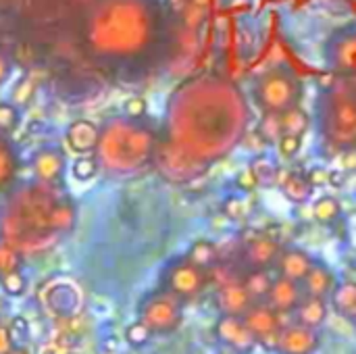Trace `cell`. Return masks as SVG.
Instances as JSON below:
<instances>
[{"instance_id":"obj_1","label":"cell","mask_w":356,"mask_h":354,"mask_svg":"<svg viewBox=\"0 0 356 354\" xmlns=\"http://www.w3.org/2000/svg\"><path fill=\"white\" fill-rule=\"evenodd\" d=\"M125 150L119 163L117 173H131L154 161L156 154V138L152 131L140 127L131 119L113 121L104 129H100V142L96 148V161L102 163L119 150Z\"/></svg>"},{"instance_id":"obj_2","label":"cell","mask_w":356,"mask_h":354,"mask_svg":"<svg viewBox=\"0 0 356 354\" xmlns=\"http://www.w3.org/2000/svg\"><path fill=\"white\" fill-rule=\"evenodd\" d=\"M319 117L334 140L356 138V73L330 79L319 98Z\"/></svg>"},{"instance_id":"obj_3","label":"cell","mask_w":356,"mask_h":354,"mask_svg":"<svg viewBox=\"0 0 356 354\" xmlns=\"http://www.w3.org/2000/svg\"><path fill=\"white\" fill-rule=\"evenodd\" d=\"M302 81L288 67H273L257 77L252 86V96L263 113L282 115L296 108L302 100Z\"/></svg>"},{"instance_id":"obj_4","label":"cell","mask_w":356,"mask_h":354,"mask_svg":"<svg viewBox=\"0 0 356 354\" xmlns=\"http://www.w3.org/2000/svg\"><path fill=\"white\" fill-rule=\"evenodd\" d=\"M186 303L171 292L156 290L142 298L138 307V321H142L152 336H169L179 330L184 321Z\"/></svg>"},{"instance_id":"obj_5","label":"cell","mask_w":356,"mask_h":354,"mask_svg":"<svg viewBox=\"0 0 356 354\" xmlns=\"http://www.w3.org/2000/svg\"><path fill=\"white\" fill-rule=\"evenodd\" d=\"M209 284H211L209 282V271L194 267L184 257L171 261L163 269V275H161V290L171 292L173 296H177L184 303L200 296Z\"/></svg>"},{"instance_id":"obj_6","label":"cell","mask_w":356,"mask_h":354,"mask_svg":"<svg viewBox=\"0 0 356 354\" xmlns=\"http://www.w3.org/2000/svg\"><path fill=\"white\" fill-rule=\"evenodd\" d=\"M323 58L332 75L356 73V21L336 27L327 35L323 44Z\"/></svg>"},{"instance_id":"obj_7","label":"cell","mask_w":356,"mask_h":354,"mask_svg":"<svg viewBox=\"0 0 356 354\" xmlns=\"http://www.w3.org/2000/svg\"><path fill=\"white\" fill-rule=\"evenodd\" d=\"M65 169H67V161L60 148L44 146L31 156V171L38 184L60 186L65 177Z\"/></svg>"},{"instance_id":"obj_8","label":"cell","mask_w":356,"mask_h":354,"mask_svg":"<svg viewBox=\"0 0 356 354\" xmlns=\"http://www.w3.org/2000/svg\"><path fill=\"white\" fill-rule=\"evenodd\" d=\"M215 336L221 344L232 348L238 354H250L259 344L242 317H225L221 315L219 321L215 323Z\"/></svg>"},{"instance_id":"obj_9","label":"cell","mask_w":356,"mask_h":354,"mask_svg":"<svg viewBox=\"0 0 356 354\" xmlns=\"http://www.w3.org/2000/svg\"><path fill=\"white\" fill-rule=\"evenodd\" d=\"M215 303H217V309L221 311V315H225V317H244V313L254 305L252 298L248 296V292L244 290L242 280L227 282V284L219 286L217 294H215Z\"/></svg>"},{"instance_id":"obj_10","label":"cell","mask_w":356,"mask_h":354,"mask_svg":"<svg viewBox=\"0 0 356 354\" xmlns=\"http://www.w3.org/2000/svg\"><path fill=\"white\" fill-rule=\"evenodd\" d=\"M65 142L67 148L79 156H86L90 152H96L98 142H100V127L94 121L88 119H77L73 121L67 131H65Z\"/></svg>"},{"instance_id":"obj_11","label":"cell","mask_w":356,"mask_h":354,"mask_svg":"<svg viewBox=\"0 0 356 354\" xmlns=\"http://www.w3.org/2000/svg\"><path fill=\"white\" fill-rule=\"evenodd\" d=\"M242 321L246 323V328L250 330V334L254 336V340H263L271 334L282 332V323H280V313H275L267 303H254L242 317Z\"/></svg>"},{"instance_id":"obj_12","label":"cell","mask_w":356,"mask_h":354,"mask_svg":"<svg viewBox=\"0 0 356 354\" xmlns=\"http://www.w3.org/2000/svg\"><path fill=\"white\" fill-rule=\"evenodd\" d=\"M277 257H280V248L267 236L254 234L244 246V263L248 265V271L267 269L273 261H277Z\"/></svg>"},{"instance_id":"obj_13","label":"cell","mask_w":356,"mask_h":354,"mask_svg":"<svg viewBox=\"0 0 356 354\" xmlns=\"http://www.w3.org/2000/svg\"><path fill=\"white\" fill-rule=\"evenodd\" d=\"M267 305L275 311V313H290L292 309H296L300 305V292L296 282L290 280H275L269 294H267Z\"/></svg>"},{"instance_id":"obj_14","label":"cell","mask_w":356,"mask_h":354,"mask_svg":"<svg viewBox=\"0 0 356 354\" xmlns=\"http://www.w3.org/2000/svg\"><path fill=\"white\" fill-rule=\"evenodd\" d=\"M313 346H315V338L307 328L290 325V328H282L275 351L280 354H309Z\"/></svg>"},{"instance_id":"obj_15","label":"cell","mask_w":356,"mask_h":354,"mask_svg":"<svg viewBox=\"0 0 356 354\" xmlns=\"http://www.w3.org/2000/svg\"><path fill=\"white\" fill-rule=\"evenodd\" d=\"M277 267H280V275L284 280L290 282H300L307 277V273L313 267V261L309 259V255H305L302 250H284L277 257Z\"/></svg>"},{"instance_id":"obj_16","label":"cell","mask_w":356,"mask_h":354,"mask_svg":"<svg viewBox=\"0 0 356 354\" xmlns=\"http://www.w3.org/2000/svg\"><path fill=\"white\" fill-rule=\"evenodd\" d=\"M219 248L211 242V240H196L190 244L188 252L184 255V259L188 263H192L198 269L211 271L217 263H219Z\"/></svg>"},{"instance_id":"obj_17","label":"cell","mask_w":356,"mask_h":354,"mask_svg":"<svg viewBox=\"0 0 356 354\" xmlns=\"http://www.w3.org/2000/svg\"><path fill=\"white\" fill-rule=\"evenodd\" d=\"M17 169H19V161H17L15 148L10 146L6 138L0 136V192L13 186L17 177Z\"/></svg>"},{"instance_id":"obj_18","label":"cell","mask_w":356,"mask_h":354,"mask_svg":"<svg viewBox=\"0 0 356 354\" xmlns=\"http://www.w3.org/2000/svg\"><path fill=\"white\" fill-rule=\"evenodd\" d=\"M242 286L248 292V296L252 298V303H261L263 298H267V294L273 286V280L267 269H252L242 277Z\"/></svg>"},{"instance_id":"obj_19","label":"cell","mask_w":356,"mask_h":354,"mask_svg":"<svg viewBox=\"0 0 356 354\" xmlns=\"http://www.w3.org/2000/svg\"><path fill=\"white\" fill-rule=\"evenodd\" d=\"M296 315H298V323L300 328H317L323 319H325V305L321 298H309L302 300L296 307Z\"/></svg>"},{"instance_id":"obj_20","label":"cell","mask_w":356,"mask_h":354,"mask_svg":"<svg viewBox=\"0 0 356 354\" xmlns=\"http://www.w3.org/2000/svg\"><path fill=\"white\" fill-rule=\"evenodd\" d=\"M280 123H282L284 136H298V138H302V134L309 129L311 119H309V115L300 106H296V108H290V111L282 113L280 115Z\"/></svg>"},{"instance_id":"obj_21","label":"cell","mask_w":356,"mask_h":354,"mask_svg":"<svg viewBox=\"0 0 356 354\" xmlns=\"http://www.w3.org/2000/svg\"><path fill=\"white\" fill-rule=\"evenodd\" d=\"M305 290L311 294V298H321L332 290V275L323 267H311V271L305 277Z\"/></svg>"},{"instance_id":"obj_22","label":"cell","mask_w":356,"mask_h":354,"mask_svg":"<svg viewBox=\"0 0 356 354\" xmlns=\"http://www.w3.org/2000/svg\"><path fill=\"white\" fill-rule=\"evenodd\" d=\"M21 265H23V252H19L4 238H0V280L13 271H21Z\"/></svg>"},{"instance_id":"obj_23","label":"cell","mask_w":356,"mask_h":354,"mask_svg":"<svg viewBox=\"0 0 356 354\" xmlns=\"http://www.w3.org/2000/svg\"><path fill=\"white\" fill-rule=\"evenodd\" d=\"M35 90H38L35 79H33L31 75H23V77L15 83V88L10 90V100H8V102L15 104L17 108H19V106H27V104L33 100Z\"/></svg>"},{"instance_id":"obj_24","label":"cell","mask_w":356,"mask_h":354,"mask_svg":"<svg viewBox=\"0 0 356 354\" xmlns=\"http://www.w3.org/2000/svg\"><path fill=\"white\" fill-rule=\"evenodd\" d=\"M248 169L252 171V175L257 179V186H269V184H273L277 179V167L267 156H263V154H259L250 163Z\"/></svg>"},{"instance_id":"obj_25","label":"cell","mask_w":356,"mask_h":354,"mask_svg":"<svg viewBox=\"0 0 356 354\" xmlns=\"http://www.w3.org/2000/svg\"><path fill=\"white\" fill-rule=\"evenodd\" d=\"M98 171H100V165H98L96 156H92V154L77 156L71 165V173L77 182H90L98 175Z\"/></svg>"},{"instance_id":"obj_26","label":"cell","mask_w":356,"mask_h":354,"mask_svg":"<svg viewBox=\"0 0 356 354\" xmlns=\"http://www.w3.org/2000/svg\"><path fill=\"white\" fill-rule=\"evenodd\" d=\"M282 190H284V194H286L290 200L302 202V200H307L309 194H311V184H309L305 177H300V175H290L288 179L282 182Z\"/></svg>"},{"instance_id":"obj_27","label":"cell","mask_w":356,"mask_h":354,"mask_svg":"<svg viewBox=\"0 0 356 354\" xmlns=\"http://www.w3.org/2000/svg\"><path fill=\"white\" fill-rule=\"evenodd\" d=\"M257 134L267 142V144H277V140L284 136L282 131V123H280V115H273V113H265L261 123H259V129Z\"/></svg>"},{"instance_id":"obj_28","label":"cell","mask_w":356,"mask_h":354,"mask_svg":"<svg viewBox=\"0 0 356 354\" xmlns=\"http://www.w3.org/2000/svg\"><path fill=\"white\" fill-rule=\"evenodd\" d=\"M19 121H21L19 108L15 104H10L8 100L0 102V136L2 138L10 136L19 127Z\"/></svg>"},{"instance_id":"obj_29","label":"cell","mask_w":356,"mask_h":354,"mask_svg":"<svg viewBox=\"0 0 356 354\" xmlns=\"http://www.w3.org/2000/svg\"><path fill=\"white\" fill-rule=\"evenodd\" d=\"M150 340H152V334H150V330H148L142 321L136 319L134 323L127 325V330H125V342H127L129 346L142 348V346H146Z\"/></svg>"},{"instance_id":"obj_30","label":"cell","mask_w":356,"mask_h":354,"mask_svg":"<svg viewBox=\"0 0 356 354\" xmlns=\"http://www.w3.org/2000/svg\"><path fill=\"white\" fill-rule=\"evenodd\" d=\"M0 288L4 290V294H8L13 298L23 296L27 290V277L23 275V271H13L0 280Z\"/></svg>"},{"instance_id":"obj_31","label":"cell","mask_w":356,"mask_h":354,"mask_svg":"<svg viewBox=\"0 0 356 354\" xmlns=\"http://www.w3.org/2000/svg\"><path fill=\"white\" fill-rule=\"evenodd\" d=\"M123 113H125V117L131 119V121L144 119L146 113H148V102H146V98H142V96H129V98L123 102Z\"/></svg>"},{"instance_id":"obj_32","label":"cell","mask_w":356,"mask_h":354,"mask_svg":"<svg viewBox=\"0 0 356 354\" xmlns=\"http://www.w3.org/2000/svg\"><path fill=\"white\" fill-rule=\"evenodd\" d=\"M300 144H302V138H298V136H282L277 140L280 154L286 156V159H292L300 150Z\"/></svg>"},{"instance_id":"obj_33","label":"cell","mask_w":356,"mask_h":354,"mask_svg":"<svg viewBox=\"0 0 356 354\" xmlns=\"http://www.w3.org/2000/svg\"><path fill=\"white\" fill-rule=\"evenodd\" d=\"M338 211H340V207H338V202H336L334 198H323V200H319V204L315 207V215H317V219H321V221H332V219L338 215Z\"/></svg>"},{"instance_id":"obj_34","label":"cell","mask_w":356,"mask_h":354,"mask_svg":"<svg viewBox=\"0 0 356 354\" xmlns=\"http://www.w3.org/2000/svg\"><path fill=\"white\" fill-rule=\"evenodd\" d=\"M236 186H238L240 190H244V192L254 190V188H257V179H254L252 171H250V169H242V171L236 175Z\"/></svg>"},{"instance_id":"obj_35","label":"cell","mask_w":356,"mask_h":354,"mask_svg":"<svg viewBox=\"0 0 356 354\" xmlns=\"http://www.w3.org/2000/svg\"><path fill=\"white\" fill-rule=\"evenodd\" d=\"M223 211H225V215H227L229 219H238V217L244 215V202H242L240 198H229V200L225 202Z\"/></svg>"},{"instance_id":"obj_36","label":"cell","mask_w":356,"mask_h":354,"mask_svg":"<svg viewBox=\"0 0 356 354\" xmlns=\"http://www.w3.org/2000/svg\"><path fill=\"white\" fill-rule=\"evenodd\" d=\"M13 348H15V342L8 334V328L0 325V354H8Z\"/></svg>"},{"instance_id":"obj_37","label":"cell","mask_w":356,"mask_h":354,"mask_svg":"<svg viewBox=\"0 0 356 354\" xmlns=\"http://www.w3.org/2000/svg\"><path fill=\"white\" fill-rule=\"evenodd\" d=\"M8 75H10V63L6 56L0 54V86L8 79Z\"/></svg>"},{"instance_id":"obj_38","label":"cell","mask_w":356,"mask_h":354,"mask_svg":"<svg viewBox=\"0 0 356 354\" xmlns=\"http://www.w3.org/2000/svg\"><path fill=\"white\" fill-rule=\"evenodd\" d=\"M8 354H29V353H27L25 348H17V346H15V348H13Z\"/></svg>"}]
</instances>
